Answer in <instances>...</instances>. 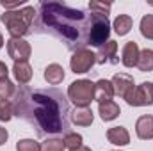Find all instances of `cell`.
Returning <instances> with one entry per match:
<instances>
[{"label": "cell", "mask_w": 153, "mask_h": 151, "mask_svg": "<svg viewBox=\"0 0 153 151\" xmlns=\"http://www.w3.org/2000/svg\"><path fill=\"white\" fill-rule=\"evenodd\" d=\"M14 96V114L36 123L39 126V133H62L68 130L66 114L70 112V107L61 91H23L16 93Z\"/></svg>", "instance_id": "obj_1"}, {"label": "cell", "mask_w": 153, "mask_h": 151, "mask_svg": "<svg viewBox=\"0 0 153 151\" xmlns=\"http://www.w3.org/2000/svg\"><path fill=\"white\" fill-rule=\"evenodd\" d=\"M43 23L71 50H80L89 44V34L96 18V13L85 14L80 9H73L61 2H43L39 5Z\"/></svg>", "instance_id": "obj_2"}, {"label": "cell", "mask_w": 153, "mask_h": 151, "mask_svg": "<svg viewBox=\"0 0 153 151\" xmlns=\"http://www.w3.org/2000/svg\"><path fill=\"white\" fill-rule=\"evenodd\" d=\"M36 16V9L32 5H23L22 9H14V11H5L0 20L5 25L7 32L11 34V38H23Z\"/></svg>", "instance_id": "obj_3"}, {"label": "cell", "mask_w": 153, "mask_h": 151, "mask_svg": "<svg viewBox=\"0 0 153 151\" xmlns=\"http://www.w3.org/2000/svg\"><path fill=\"white\" fill-rule=\"evenodd\" d=\"M68 98L76 107H89L94 101V84L91 80H75L68 87Z\"/></svg>", "instance_id": "obj_4"}, {"label": "cell", "mask_w": 153, "mask_h": 151, "mask_svg": "<svg viewBox=\"0 0 153 151\" xmlns=\"http://www.w3.org/2000/svg\"><path fill=\"white\" fill-rule=\"evenodd\" d=\"M125 101L130 107H148V105H153V84L152 82H143L141 85H135L125 96Z\"/></svg>", "instance_id": "obj_5"}, {"label": "cell", "mask_w": 153, "mask_h": 151, "mask_svg": "<svg viewBox=\"0 0 153 151\" xmlns=\"http://www.w3.org/2000/svg\"><path fill=\"white\" fill-rule=\"evenodd\" d=\"M94 64H96V55L87 48H80L73 52L70 59V68L73 73H87Z\"/></svg>", "instance_id": "obj_6"}, {"label": "cell", "mask_w": 153, "mask_h": 151, "mask_svg": "<svg viewBox=\"0 0 153 151\" xmlns=\"http://www.w3.org/2000/svg\"><path fill=\"white\" fill-rule=\"evenodd\" d=\"M7 53L14 62H25L30 57L32 48L23 38H11L7 41Z\"/></svg>", "instance_id": "obj_7"}, {"label": "cell", "mask_w": 153, "mask_h": 151, "mask_svg": "<svg viewBox=\"0 0 153 151\" xmlns=\"http://www.w3.org/2000/svg\"><path fill=\"white\" fill-rule=\"evenodd\" d=\"M111 84H112V87H114V94L116 96H121L123 100H125V96L135 87L134 76L126 75V73H116V75L112 76V80H111Z\"/></svg>", "instance_id": "obj_8"}, {"label": "cell", "mask_w": 153, "mask_h": 151, "mask_svg": "<svg viewBox=\"0 0 153 151\" xmlns=\"http://www.w3.org/2000/svg\"><path fill=\"white\" fill-rule=\"evenodd\" d=\"M96 55V62L98 64H105V62H112L116 64L119 59L116 57L117 55V43L112 41V39H109L103 46H100L98 48V53H94Z\"/></svg>", "instance_id": "obj_9"}, {"label": "cell", "mask_w": 153, "mask_h": 151, "mask_svg": "<svg viewBox=\"0 0 153 151\" xmlns=\"http://www.w3.org/2000/svg\"><path fill=\"white\" fill-rule=\"evenodd\" d=\"M112 96H114V87H112L111 80L102 78L94 84V101H98V105L105 103V101H111Z\"/></svg>", "instance_id": "obj_10"}, {"label": "cell", "mask_w": 153, "mask_h": 151, "mask_svg": "<svg viewBox=\"0 0 153 151\" xmlns=\"http://www.w3.org/2000/svg\"><path fill=\"white\" fill-rule=\"evenodd\" d=\"M139 53H141V50H139L137 43L128 41V43L123 46V52H121V62H123V66H126V68H134V66H137Z\"/></svg>", "instance_id": "obj_11"}, {"label": "cell", "mask_w": 153, "mask_h": 151, "mask_svg": "<svg viewBox=\"0 0 153 151\" xmlns=\"http://www.w3.org/2000/svg\"><path fill=\"white\" fill-rule=\"evenodd\" d=\"M135 133L143 141H152L153 139V115H141L135 123Z\"/></svg>", "instance_id": "obj_12"}, {"label": "cell", "mask_w": 153, "mask_h": 151, "mask_svg": "<svg viewBox=\"0 0 153 151\" xmlns=\"http://www.w3.org/2000/svg\"><path fill=\"white\" fill-rule=\"evenodd\" d=\"M107 139H109L111 144H116V146H126V144H130V133H128V130L125 126L109 128Z\"/></svg>", "instance_id": "obj_13"}, {"label": "cell", "mask_w": 153, "mask_h": 151, "mask_svg": "<svg viewBox=\"0 0 153 151\" xmlns=\"http://www.w3.org/2000/svg\"><path fill=\"white\" fill-rule=\"evenodd\" d=\"M93 119H94V115L89 107H76L71 112V123L76 126H91Z\"/></svg>", "instance_id": "obj_14"}, {"label": "cell", "mask_w": 153, "mask_h": 151, "mask_svg": "<svg viewBox=\"0 0 153 151\" xmlns=\"http://www.w3.org/2000/svg\"><path fill=\"white\" fill-rule=\"evenodd\" d=\"M13 75L16 78V82H20L22 85H27L32 80V68H30V64L27 61L25 62H14Z\"/></svg>", "instance_id": "obj_15"}, {"label": "cell", "mask_w": 153, "mask_h": 151, "mask_svg": "<svg viewBox=\"0 0 153 151\" xmlns=\"http://www.w3.org/2000/svg\"><path fill=\"white\" fill-rule=\"evenodd\" d=\"M98 112H100V117L103 121H114L116 117L121 114V109L116 101H105V103H100L98 105Z\"/></svg>", "instance_id": "obj_16"}, {"label": "cell", "mask_w": 153, "mask_h": 151, "mask_svg": "<svg viewBox=\"0 0 153 151\" xmlns=\"http://www.w3.org/2000/svg\"><path fill=\"white\" fill-rule=\"evenodd\" d=\"M45 80L50 85H59L64 80V70L59 64H48L45 70Z\"/></svg>", "instance_id": "obj_17"}, {"label": "cell", "mask_w": 153, "mask_h": 151, "mask_svg": "<svg viewBox=\"0 0 153 151\" xmlns=\"http://www.w3.org/2000/svg\"><path fill=\"white\" fill-rule=\"evenodd\" d=\"M132 16H128V14H119L117 18L114 20V23H112V27H114L116 34L117 36H126L128 32H130V29H132Z\"/></svg>", "instance_id": "obj_18"}, {"label": "cell", "mask_w": 153, "mask_h": 151, "mask_svg": "<svg viewBox=\"0 0 153 151\" xmlns=\"http://www.w3.org/2000/svg\"><path fill=\"white\" fill-rule=\"evenodd\" d=\"M137 68H139L143 73L153 71V50H150V48L141 50L139 59H137Z\"/></svg>", "instance_id": "obj_19"}, {"label": "cell", "mask_w": 153, "mask_h": 151, "mask_svg": "<svg viewBox=\"0 0 153 151\" xmlns=\"http://www.w3.org/2000/svg\"><path fill=\"white\" fill-rule=\"evenodd\" d=\"M14 94H16V87H14V84H13L9 78L0 80V100H7V101H9Z\"/></svg>", "instance_id": "obj_20"}, {"label": "cell", "mask_w": 153, "mask_h": 151, "mask_svg": "<svg viewBox=\"0 0 153 151\" xmlns=\"http://www.w3.org/2000/svg\"><path fill=\"white\" fill-rule=\"evenodd\" d=\"M139 29H141L143 38L153 39V14H146V16H143Z\"/></svg>", "instance_id": "obj_21"}, {"label": "cell", "mask_w": 153, "mask_h": 151, "mask_svg": "<svg viewBox=\"0 0 153 151\" xmlns=\"http://www.w3.org/2000/svg\"><path fill=\"white\" fill-rule=\"evenodd\" d=\"M64 141L62 139H46L43 144H41V151H64Z\"/></svg>", "instance_id": "obj_22"}, {"label": "cell", "mask_w": 153, "mask_h": 151, "mask_svg": "<svg viewBox=\"0 0 153 151\" xmlns=\"http://www.w3.org/2000/svg\"><path fill=\"white\" fill-rule=\"evenodd\" d=\"M64 146L68 148V150H76V148H80L82 146V135L80 133H73V132H68L66 135H64Z\"/></svg>", "instance_id": "obj_23"}, {"label": "cell", "mask_w": 153, "mask_h": 151, "mask_svg": "<svg viewBox=\"0 0 153 151\" xmlns=\"http://www.w3.org/2000/svg\"><path fill=\"white\" fill-rule=\"evenodd\" d=\"M16 151H41V144L34 139H22L16 142Z\"/></svg>", "instance_id": "obj_24"}, {"label": "cell", "mask_w": 153, "mask_h": 151, "mask_svg": "<svg viewBox=\"0 0 153 151\" xmlns=\"http://www.w3.org/2000/svg\"><path fill=\"white\" fill-rule=\"evenodd\" d=\"M13 103L11 101H7V100H0V121H9L11 117H13Z\"/></svg>", "instance_id": "obj_25"}, {"label": "cell", "mask_w": 153, "mask_h": 151, "mask_svg": "<svg viewBox=\"0 0 153 151\" xmlns=\"http://www.w3.org/2000/svg\"><path fill=\"white\" fill-rule=\"evenodd\" d=\"M111 7H112V4H102V2H89V9L93 11V13H100V14H107L109 11H111Z\"/></svg>", "instance_id": "obj_26"}, {"label": "cell", "mask_w": 153, "mask_h": 151, "mask_svg": "<svg viewBox=\"0 0 153 151\" xmlns=\"http://www.w3.org/2000/svg\"><path fill=\"white\" fill-rule=\"evenodd\" d=\"M0 5H2V7H5L7 11H14L16 7L20 9V5H23V2H22V0H20V2H5V0H2V2H0Z\"/></svg>", "instance_id": "obj_27"}, {"label": "cell", "mask_w": 153, "mask_h": 151, "mask_svg": "<svg viewBox=\"0 0 153 151\" xmlns=\"http://www.w3.org/2000/svg\"><path fill=\"white\" fill-rule=\"evenodd\" d=\"M7 139H9V133H7V130L0 126V146H2V144H5V142H7Z\"/></svg>", "instance_id": "obj_28"}, {"label": "cell", "mask_w": 153, "mask_h": 151, "mask_svg": "<svg viewBox=\"0 0 153 151\" xmlns=\"http://www.w3.org/2000/svg\"><path fill=\"white\" fill-rule=\"evenodd\" d=\"M7 75H9V70H7V66L0 61V80H4V78H7Z\"/></svg>", "instance_id": "obj_29"}, {"label": "cell", "mask_w": 153, "mask_h": 151, "mask_svg": "<svg viewBox=\"0 0 153 151\" xmlns=\"http://www.w3.org/2000/svg\"><path fill=\"white\" fill-rule=\"evenodd\" d=\"M71 151H91V148H87V146H80V148H76V150H71Z\"/></svg>", "instance_id": "obj_30"}, {"label": "cell", "mask_w": 153, "mask_h": 151, "mask_svg": "<svg viewBox=\"0 0 153 151\" xmlns=\"http://www.w3.org/2000/svg\"><path fill=\"white\" fill-rule=\"evenodd\" d=\"M2 46H4V36L0 34V48H2Z\"/></svg>", "instance_id": "obj_31"}]
</instances>
